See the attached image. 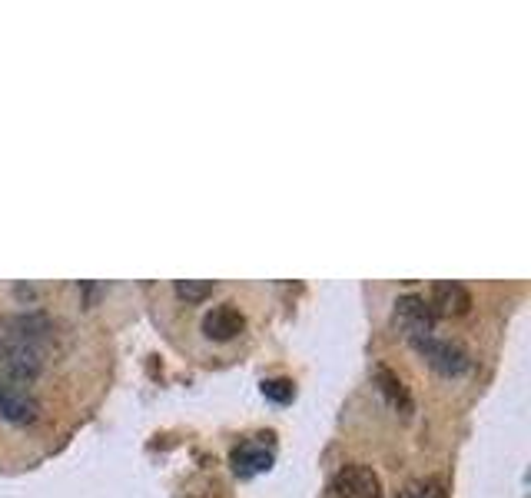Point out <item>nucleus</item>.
I'll return each instance as SVG.
<instances>
[{"mask_svg": "<svg viewBox=\"0 0 531 498\" xmlns=\"http://www.w3.org/2000/svg\"><path fill=\"white\" fill-rule=\"evenodd\" d=\"M50 323L44 316L0 319V372L10 382H34L44 372V346Z\"/></svg>", "mask_w": 531, "mask_h": 498, "instance_id": "obj_1", "label": "nucleus"}, {"mask_svg": "<svg viewBox=\"0 0 531 498\" xmlns=\"http://www.w3.org/2000/svg\"><path fill=\"white\" fill-rule=\"evenodd\" d=\"M409 342H412V349L419 352V356L429 362L435 372H439V376H462V372H468V366H472L468 352L452 339L419 336V339H409Z\"/></svg>", "mask_w": 531, "mask_h": 498, "instance_id": "obj_2", "label": "nucleus"}, {"mask_svg": "<svg viewBox=\"0 0 531 498\" xmlns=\"http://www.w3.org/2000/svg\"><path fill=\"white\" fill-rule=\"evenodd\" d=\"M395 326L409 332V339H419V336H432V329H435V316L432 313V306H429V299L419 296V293H405L395 299Z\"/></svg>", "mask_w": 531, "mask_h": 498, "instance_id": "obj_3", "label": "nucleus"}, {"mask_svg": "<svg viewBox=\"0 0 531 498\" xmlns=\"http://www.w3.org/2000/svg\"><path fill=\"white\" fill-rule=\"evenodd\" d=\"M0 419L14 425H34L40 419V402L20 382L0 379Z\"/></svg>", "mask_w": 531, "mask_h": 498, "instance_id": "obj_4", "label": "nucleus"}, {"mask_svg": "<svg viewBox=\"0 0 531 498\" xmlns=\"http://www.w3.org/2000/svg\"><path fill=\"white\" fill-rule=\"evenodd\" d=\"M336 498H382V482L369 465H346L332 479Z\"/></svg>", "mask_w": 531, "mask_h": 498, "instance_id": "obj_5", "label": "nucleus"}, {"mask_svg": "<svg viewBox=\"0 0 531 498\" xmlns=\"http://www.w3.org/2000/svg\"><path fill=\"white\" fill-rule=\"evenodd\" d=\"M246 329V319L243 313L233 306V303H223V306H213L210 313L203 316V336L213 339V342H229L236 339L239 332Z\"/></svg>", "mask_w": 531, "mask_h": 498, "instance_id": "obj_6", "label": "nucleus"}, {"mask_svg": "<svg viewBox=\"0 0 531 498\" xmlns=\"http://www.w3.org/2000/svg\"><path fill=\"white\" fill-rule=\"evenodd\" d=\"M429 306L435 316H465L472 309V293L462 283H452V279H442V283L432 286Z\"/></svg>", "mask_w": 531, "mask_h": 498, "instance_id": "obj_7", "label": "nucleus"}, {"mask_svg": "<svg viewBox=\"0 0 531 498\" xmlns=\"http://www.w3.org/2000/svg\"><path fill=\"white\" fill-rule=\"evenodd\" d=\"M229 462H233V472L236 475H243V479H253V475L266 472L269 465H273V452L263 449V445L246 442V445H236L233 455H229Z\"/></svg>", "mask_w": 531, "mask_h": 498, "instance_id": "obj_8", "label": "nucleus"}, {"mask_svg": "<svg viewBox=\"0 0 531 498\" xmlns=\"http://www.w3.org/2000/svg\"><path fill=\"white\" fill-rule=\"evenodd\" d=\"M376 389H379V396L389 402V409H395L399 415H412V396H409V389H405V382L395 376L389 366H379V369H376Z\"/></svg>", "mask_w": 531, "mask_h": 498, "instance_id": "obj_9", "label": "nucleus"}, {"mask_svg": "<svg viewBox=\"0 0 531 498\" xmlns=\"http://www.w3.org/2000/svg\"><path fill=\"white\" fill-rule=\"evenodd\" d=\"M176 296L186 299V303H203L206 296H213L216 283H210V279H176Z\"/></svg>", "mask_w": 531, "mask_h": 498, "instance_id": "obj_10", "label": "nucleus"}, {"mask_svg": "<svg viewBox=\"0 0 531 498\" xmlns=\"http://www.w3.org/2000/svg\"><path fill=\"white\" fill-rule=\"evenodd\" d=\"M263 396L269 402H279V406H286V402L296 399V386H293V379H266L263 382Z\"/></svg>", "mask_w": 531, "mask_h": 498, "instance_id": "obj_11", "label": "nucleus"}]
</instances>
